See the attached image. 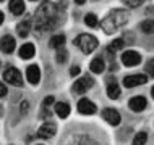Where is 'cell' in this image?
<instances>
[{
  "instance_id": "obj_2",
  "label": "cell",
  "mask_w": 154,
  "mask_h": 145,
  "mask_svg": "<svg viewBox=\"0 0 154 145\" xmlns=\"http://www.w3.org/2000/svg\"><path fill=\"white\" fill-rule=\"evenodd\" d=\"M128 18H130V16H128V11H125V10H112L110 13L102 19V24H101L102 31L106 32V34H114L120 26H123V24L128 21Z\"/></svg>"
},
{
  "instance_id": "obj_28",
  "label": "cell",
  "mask_w": 154,
  "mask_h": 145,
  "mask_svg": "<svg viewBox=\"0 0 154 145\" xmlns=\"http://www.w3.org/2000/svg\"><path fill=\"white\" fill-rule=\"evenodd\" d=\"M123 2L127 3L128 7H133V8H135V7H140L141 3H143V0H123Z\"/></svg>"
},
{
  "instance_id": "obj_21",
  "label": "cell",
  "mask_w": 154,
  "mask_h": 145,
  "mask_svg": "<svg viewBox=\"0 0 154 145\" xmlns=\"http://www.w3.org/2000/svg\"><path fill=\"white\" fill-rule=\"evenodd\" d=\"M141 31L146 34H154V19H146L141 23Z\"/></svg>"
},
{
  "instance_id": "obj_6",
  "label": "cell",
  "mask_w": 154,
  "mask_h": 145,
  "mask_svg": "<svg viewBox=\"0 0 154 145\" xmlns=\"http://www.w3.org/2000/svg\"><path fill=\"white\" fill-rule=\"evenodd\" d=\"M93 84H94L93 77L83 76V77H80L78 81H75V84H73V92H75V94H85V92H88L89 87H93Z\"/></svg>"
},
{
  "instance_id": "obj_23",
  "label": "cell",
  "mask_w": 154,
  "mask_h": 145,
  "mask_svg": "<svg viewBox=\"0 0 154 145\" xmlns=\"http://www.w3.org/2000/svg\"><path fill=\"white\" fill-rule=\"evenodd\" d=\"M85 23H86V26H89V28H96L97 26V16L94 13H88L85 16Z\"/></svg>"
},
{
  "instance_id": "obj_12",
  "label": "cell",
  "mask_w": 154,
  "mask_h": 145,
  "mask_svg": "<svg viewBox=\"0 0 154 145\" xmlns=\"http://www.w3.org/2000/svg\"><path fill=\"white\" fill-rule=\"evenodd\" d=\"M78 111L81 115H93L96 113V105L91 100H88V98H81L78 102Z\"/></svg>"
},
{
  "instance_id": "obj_20",
  "label": "cell",
  "mask_w": 154,
  "mask_h": 145,
  "mask_svg": "<svg viewBox=\"0 0 154 145\" xmlns=\"http://www.w3.org/2000/svg\"><path fill=\"white\" fill-rule=\"evenodd\" d=\"M65 45V36H62V34H57V36H54L52 39H51V47L54 48H62Z\"/></svg>"
},
{
  "instance_id": "obj_19",
  "label": "cell",
  "mask_w": 154,
  "mask_h": 145,
  "mask_svg": "<svg viewBox=\"0 0 154 145\" xmlns=\"http://www.w3.org/2000/svg\"><path fill=\"white\" fill-rule=\"evenodd\" d=\"M107 95H109V98H112V100H117L120 97V87L117 82H114V81L109 82V86H107Z\"/></svg>"
},
{
  "instance_id": "obj_5",
  "label": "cell",
  "mask_w": 154,
  "mask_h": 145,
  "mask_svg": "<svg viewBox=\"0 0 154 145\" xmlns=\"http://www.w3.org/2000/svg\"><path fill=\"white\" fill-rule=\"evenodd\" d=\"M148 82V76L146 74H131V76H125L123 77V86L131 89V87H138Z\"/></svg>"
},
{
  "instance_id": "obj_24",
  "label": "cell",
  "mask_w": 154,
  "mask_h": 145,
  "mask_svg": "<svg viewBox=\"0 0 154 145\" xmlns=\"http://www.w3.org/2000/svg\"><path fill=\"white\" fill-rule=\"evenodd\" d=\"M122 47H123V40H122V39H115L114 42H112V44L109 45V48H107V52H109V53H114V52L120 50Z\"/></svg>"
},
{
  "instance_id": "obj_34",
  "label": "cell",
  "mask_w": 154,
  "mask_h": 145,
  "mask_svg": "<svg viewBox=\"0 0 154 145\" xmlns=\"http://www.w3.org/2000/svg\"><path fill=\"white\" fill-rule=\"evenodd\" d=\"M151 95H152V98H154V87H152V90H151Z\"/></svg>"
},
{
  "instance_id": "obj_30",
  "label": "cell",
  "mask_w": 154,
  "mask_h": 145,
  "mask_svg": "<svg viewBox=\"0 0 154 145\" xmlns=\"http://www.w3.org/2000/svg\"><path fill=\"white\" fill-rule=\"evenodd\" d=\"M7 92H8V90H7V87L3 86L2 82H0V97H5V95H7Z\"/></svg>"
},
{
  "instance_id": "obj_36",
  "label": "cell",
  "mask_w": 154,
  "mask_h": 145,
  "mask_svg": "<svg viewBox=\"0 0 154 145\" xmlns=\"http://www.w3.org/2000/svg\"><path fill=\"white\" fill-rule=\"evenodd\" d=\"M0 2H3V0H0Z\"/></svg>"
},
{
  "instance_id": "obj_22",
  "label": "cell",
  "mask_w": 154,
  "mask_h": 145,
  "mask_svg": "<svg viewBox=\"0 0 154 145\" xmlns=\"http://www.w3.org/2000/svg\"><path fill=\"white\" fill-rule=\"evenodd\" d=\"M148 140V134L146 132H138V134L135 135V139H133V145H144Z\"/></svg>"
},
{
  "instance_id": "obj_13",
  "label": "cell",
  "mask_w": 154,
  "mask_h": 145,
  "mask_svg": "<svg viewBox=\"0 0 154 145\" xmlns=\"http://www.w3.org/2000/svg\"><path fill=\"white\" fill-rule=\"evenodd\" d=\"M146 98L141 97V95H136V97L130 98V102H128V105H130V108L133 111H143L144 108H146Z\"/></svg>"
},
{
  "instance_id": "obj_4",
  "label": "cell",
  "mask_w": 154,
  "mask_h": 145,
  "mask_svg": "<svg viewBox=\"0 0 154 145\" xmlns=\"http://www.w3.org/2000/svg\"><path fill=\"white\" fill-rule=\"evenodd\" d=\"M3 79H5L8 84L11 86H23V77H21V73L20 69L16 68H8L5 73H3Z\"/></svg>"
},
{
  "instance_id": "obj_25",
  "label": "cell",
  "mask_w": 154,
  "mask_h": 145,
  "mask_svg": "<svg viewBox=\"0 0 154 145\" xmlns=\"http://www.w3.org/2000/svg\"><path fill=\"white\" fill-rule=\"evenodd\" d=\"M66 60H68V53H66V50L59 48V50H57V61H59V63H65Z\"/></svg>"
},
{
  "instance_id": "obj_27",
  "label": "cell",
  "mask_w": 154,
  "mask_h": 145,
  "mask_svg": "<svg viewBox=\"0 0 154 145\" xmlns=\"http://www.w3.org/2000/svg\"><path fill=\"white\" fill-rule=\"evenodd\" d=\"M146 73L149 74V76L154 77V58L148 61V65H146Z\"/></svg>"
},
{
  "instance_id": "obj_8",
  "label": "cell",
  "mask_w": 154,
  "mask_h": 145,
  "mask_svg": "<svg viewBox=\"0 0 154 145\" xmlns=\"http://www.w3.org/2000/svg\"><path fill=\"white\" fill-rule=\"evenodd\" d=\"M55 124H52V123H45L42 124V126L39 127V131H37V135H39L41 139H52L54 135H55Z\"/></svg>"
},
{
  "instance_id": "obj_10",
  "label": "cell",
  "mask_w": 154,
  "mask_h": 145,
  "mask_svg": "<svg viewBox=\"0 0 154 145\" xmlns=\"http://www.w3.org/2000/svg\"><path fill=\"white\" fill-rule=\"evenodd\" d=\"M26 77H28V81L31 82V84H39V81H41V69H39V66L37 65H29L28 66V69H26Z\"/></svg>"
},
{
  "instance_id": "obj_7",
  "label": "cell",
  "mask_w": 154,
  "mask_h": 145,
  "mask_svg": "<svg viewBox=\"0 0 154 145\" xmlns=\"http://www.w3.org/2000/svg\"><path fill=\"white\" fill-rule=\"evenodd\" d=\"M140 61H141V55L138 52H135V50H127V52H123V55H122V63L125 66H136V65H140Z\"/></svg>"
},
{
  "instance_id": "obj_14",
  "label": "cell",
  "mask_w": 154,
  "mask_h": 145,
  "mask_svg": "<svg viewBox=\"0 0 154 145\" xmlns=\"http://www.w3.org/2000/svg\"><path fill=\"white\" fill-rule=\"evenodd\" d=\"M36 53V48L32 44H23L21 47H20V58H23V60H31L32 57H34Z\"/></svg>"
},
{
  "instance_id": "obj_3",
  "label": "cell",
  "mask_w": 154,
  "mask_h": 145,
  "mask_svg": "<svg viewBox=\"0 0 154 145\" xmlns=\"http://www.w3.org/2000/svg\"><path fill=\"white\" fill-rule=\"evenodd\" d=\"M75 45H76L78 48L83 52V53H91V52H94L96 48H97V39H96L94 36H91V34H80L75 39Z\"/></svg>"
},
{
  "instance_id": "obj_15",
  "label": "cell",
  "mask_w": 154,
  "mask_h": 145,
  "mask_svg": "<svg viewBox=\"0 0 154 145\" xmlns=\"http://www.w3.org/2000/svg\"><path fill=\"white\" fill-rule=\"evenodd\" d=\"M29 31H31V19L29 18L23 19V21L16 26V32H18L20 37H26L28 34H29Z\"/></svg>"
},
{
  "instance_id": "obj_26",
  "label": "cell",
  "mask_w": 154,
  "mask_h": 145,
  "mask_svg": "<svg viewBox=\"0 0 154 145\" xmlns=\"http://www.w3.org/2000/svg\"><path fill=\"white\" fill-rule=\"evenodd\" d=\"M54 102H55V98H54L52 95H49V97H45V98H44V102H42V106H44V110L51 108Z\"/></svg>"
},
{
  "instance_id": "obj_32",
  "label": "cell",
  "mask_w": 154,
  "mask_h": 145,
  "mask_svg": "<svg viewBox=\"0 0 154 145\" xmlns=\"http://www.w3.org/2000/svg\"><path fill=\"white\" fill-rule=\"evenodd\" d=\"M3 19H5V16H3V13H2V11H0V24L3 23Z\"/></svg>"
},
{
  "instance_id": "obj_11",
  "label": "cell",
  "mask_w": 154,
  "mask_h": 145,
  "mask_svg": "<svg viewBox=\"0 0 154 145\" xmlns=\"http://www.w3.org/2000/svg\"><path fill=\"white\" fill-rule=\"evenodd\" d=\"M16 47V40L11 36H3L0 39V50L5 52V53H13Z\"/></svg>"
},
{
  "instance_id": "obj_16",
  "label": "cell",
  "mask_w": 154,
  "mask_h": 145,
  "mask_svg": "<svg viewBox=\"0 0 154 145\" xmlns=\"http://www.w3.org/2000/svg\"><path fill=\"white\" fill-rule=\"evenodd\" d=\"M8 8H10V11L13 15H23L24 11V2L23 0H10V5H8Z\"/></svg>"
},
{
  "instance_id": "obj_31",
  "label": "cell",
  "mask_w": 154,
  "mask_h": 145,
  "mask_svg": "<svg viewBox=\"0 0 154 145\" xmlns=\"http://www.w3.org/2000/svg\"><path fill=\"white\" fill-rule=\"evenodd\" d=\"M28 110V102H23V106H21V111L24 113V111Z\"/></svg>"
},
{
  "instance_id": "obj_29",
  "label": "cell",
  "mask_w": 154,
  "mask_h": 145,
  "mask_svg": "<svg viewBox=\"0 0 154 145\" xmlns=\"http://www.w3.org/2000/svg\"><path fill=\"white\" fill-rule=\"evenodd\" d=\"M81 73V69H80V66H73L72 69H70V74H72V76H78V74Z\"/></svg>"
},
{
  "instance_id": "obj_1",
  "label": "cell",
  "mask_w": 154,
  "mask_h": 145,
  "mask_svg": "<svg viewBox=\"0 0 154 145\" xmlns=\"http://www.w3.org/2000/svg\"><path fill=\"white\" fill-rule=\"evenodd\" d=\"M36 23L34 28L37 31H49L55 28L59 21V8L51 2H44L36 11Z\"/></svg>"
},
{
  "instance_id": "obj_17",
  "label": "cell",
  "mask_w": 154,
  "mask_h": 145,
  "mask_svg": "<svg viewBox=\"0 0 154 145\" xmlns=\"http://www.w3.org/2000/svg\"><path fill=\"white\" fill-rule=\"evenodd\" d=\"M89 69L96 74H101L104 69H106V61H104L102 58H94L89 65Z\"/></svg>"
},
{
  "instance_id": "obj_18",
  "label": "cell",
  "mask_w": 154,
  "mask_h": 145,
  "mask_svg": "<svg viewBox=\"0 0 154 145\" xmlns=\"http://www.w3.org/2000/svg\"><path fill=\"white\" fill-rule=\"evenodd\" d=\"M55 113L59 118H66V116L70 115V105L65 102H59L55 103Z\"/></svg>"
},
{
  "instance_id": "obj_35",
  "label": "cell",
  "mask_w": 154,
  "mask_h": 145,
  "mask_svg": "<svg viewBox=\"0 0 154 145\" xmlns=\"http://www.w3.org/2000/svg\"><path fill=\"white\" fill-rule=\"evenodd\" d=\"M31 2H37V0H31Z\"/></svg>"
},
{
  "instance_id": "obj_33",
  "label": "cell",
  "mask_w": 154,
  "mask_h": 145,
  "mask_svg": "<svg viewBox=\"0 0 154 145\" xmlns=\"http://www.w3.org/2000/svg\"><path fill=\"white\" fill-rule=\"evenodd\" d=\"M75 2H76V3H78V5H83V3H85V2H86V0H75Z\"/></svg>"
},
{
  "instance_id": "obj_9",
  "label": "cell",
  "mask_w": 154,
  "mask_h": 145,
  "mask_svg": "<svg viewBox=\"0 0 154 145\" xmlns=\"http://www.w3.org/2000/svg\"><path fill=\"white\" fill-rule=\"evenodd\" d=\"M102 116H104V119H106L110 126H119V124H120V115H119L117 110L106 108V110L102 111Z\"/></svg>"
}]
</instances>
